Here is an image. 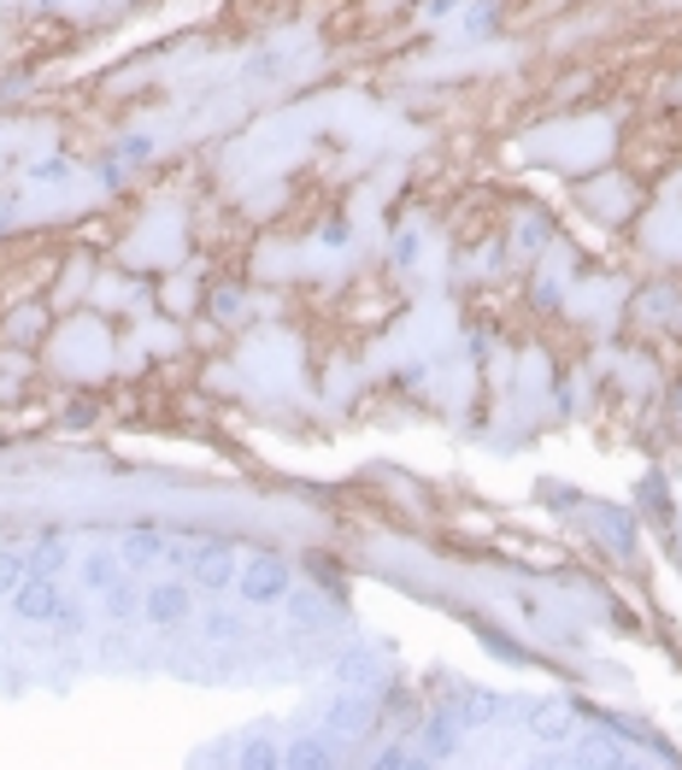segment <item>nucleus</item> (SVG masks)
Returning <instances> with one entry per match:
<instances>
[{
  "label": "nucleus",
  "mask_w": 682,
  "mask_h": 770,
  "mask_svg": "<svg viewBox=\"0 0 682 770\" xmlns=\"http://www.w3.org/2000/svg\"><path fill=\"white\" fill-rule=\"evenodd\" d=\"M424 741H430V752H436V759H448V752H453V741H459V724H453L448 712H436V717H430V729H424Z\"/></svg>",
  "instance_id": "obj_9"
},
{
  "label": "nucleus",
  "mask_w": 682,
  "mask_h": 770,
  "mask_svg": "<svg viewBox=\"0 0 682 770\" xmlns=\"http://www.w3.org/2000/svg\"><path fill=\"white\" fill-rule=\"evenodd\" d=\"M12 612H19L24 624H47V618H59L65 601H59L54 576H24V583L12 588Z\"/></svg>",
  "instance_id": "obj_2"
},
{
  "label": "nucleus",
  "mask_w": 682,
  "mask_h": 770,
  "mask_svg": "<svg viewBox=\"0 0 682 770\" xmlns=\"http://www.w3.org/2000/svg\"><path fill=\"white\" fill-rule=\"evenodd\" d=\"M318 242H323V248H348V242H353V224H348V218H330Z\"/></svg>",
  "instance_id": "obj_15"
},
{
  "label": "nucleus",
  "mask_w": 682,
  "mask_h": 770,
  "mask_svg": "<svg viewBox=\"0 0 682 770\" xmlns=\"http://www.w3.org/2000/svg\"><path fill=\"white\" fill-rule=\"evenodd\" d=\"M165 553H170V547H165L160 529H130V536H124V553H118V559H124L130 571H142V564H160Z\"/></svg>",
  "instance_id": "obj_5"
},
{
  "label": "nucleus",
  "mask_w": 682,
  "mask_h": 770,
  "mask_svg": "<svg viewBox=\"0 0 682 770\" xmlns=\"http://www.w3.org/2000/svg\"><path fill=\"white\" fill-rule=\"evenodd\" d=\"M453 7H459V0H424V12H430V19H448Z\"/></svg>",
  "instance_id": "obj_18"
},
{
  "label": "nucleus",
  "mask_w": 682,
  "mask_h": 770,
  "mask_svg": "<svg viewBox=\"0 0 682 770\" xmlns=\"http://www.w3.org/2000/svg\"><path fill=\"white\" fill-rule=\"evenodd\" d=\"M242 765H253V770H271V765H283V747H277V741H265V735H253V741L242 747Z\"/></svg>",
  "instance_id": "obj_11"
},
{
  "label": "nucleus",
  "mask_w": 682,
  "mask_h": 770,
  "mask_svg": "<svg viewBox=\"0 0 682 770\" xmlns=\"http://www.w3.org/2000/svg\"><path fill=\"white\" fill-rule=\"evenodd\" d=\"M107 606H112V618H135V588L112 583V588H107Z\"/></svg>",
  "instance_id": "obj_14"
},
{
  "label": "nucleus",
  "mask_w": 682,
  "mask_h": 770,
  "mask_svg": "<svg viewBox=\"0 0 682 770\" xmlns=\"http://www.w3.org/2000/svg\"><path fill=\"white\" fill-rule=\"evenodd\" d=\"M360 729H371V706H365V700H336L330 735H360Z\"/></svg>",
  "instance_id": "obj_8"
},
{
  "label": "nucleus",
  "mask_w": 682,
  "mask_h": 770,
  "mask_svg": "<svg viewBox=\"0 0 682 770\" xmlns=\"http://www.w3.org/2000/svg\"><path fill=\"white\" fill-rule=\"evenodd\" d=\"M395 260H400V265L418 260V235H400V242H395Z\"/></svg>",
  "instance_id": "obj_17"
},
{
  "label": "nucleus",
  "mask_w": 682,
  "mask_h": 770,
  "mask_svg": "<svg viewBox=\"0 0 682 770\" xmlns=\"http://www.w3.org/2000/svg\"><path fill=\"white\" fill-rule=\"evenodd\" d=\"M24 576H30V553H0V594H7V601Z\"/></svg>",
  "instance_id": "obj_12"
},
{
  "label": "nucleus",
  "mask_w": 682,
  "mask_h": 770,
  "mask_svg": "<svg viewBox=\"0 0 682 770\" xmlns=\"http://www.w3.org/2000/svg\"><path fill=\"white\" fill-rule=\"evenodd\" d=\"M65 564V541H42L36 553H30V576H54Z\"/></svg>",
  "instance_id": "obj_13"
},
{
  "label": "nucleus",
  "mask_w": 682,
  "mask_h": 770,
  "mask_svg": "<svg viewBox=\"0 0 682 770\" xmlns=\"http://www.w3.org/2000/svg\"><path fill=\"white\" fill-rule=\"evenodd\" d=\"M189 606H195L189 583H153L142 594V618H153V624H183V618H189Z\"/></svg>",
  "instance_id": "obj_3"
},
{
  "label": "nucleus",
  "mask_w": 682,
  "mask_h": 770,
  "mask_svg": "<svg viewBox=\"0 0 682 770\" xmlns=\"http://www.w3.org/2000/svg\"><path fill=\"white\" fill-rule=\"evenodd\" d=\"M118 564H124L118 553H89V559H82V588L107 594V588L118 583Z\"/></svg>",
  "instance_id": "obj_7"
},
{
  "label": "nucleus",
  "mask_w": 682,
  "mask_h": 770,
  "mask_svg": "<svg viewBox=\"0 0 682 770\" xmlns=\"http://www.w3.org/2000/svg\"><path fill=\"white\" fill-rule=\"evenodd\" d=\"M530 729L541 735V741H559V735H565V712H559L553 700H541V706L530 712Z\"/></svg>",
  "instance_id": "obj_10"
},
{
  "label": "nucleus",
  "mask_w": 682,
  "mask_h": 770,
  "mask_svg": "<svg viewBox=\"0 0 682 770\" xmlns=\"http://www.w3.org/2000/svg\"><path fill=\"white\" fill-rule=\"evenodd\" d=\"M207 636H212V641H235V636H242V624H235V618H212Z\"/></svg>",
  "instance_id": "obj_16"
},
{
  "label": "nucleus",
  "mask_w": 682,
  "mask_h": 770,
  "mask_svg": "<svg viewBox=\"0 0 682 770\" xmlns=\"http://www.w3.org/2000/svg\"><path fill=\"white\" fill-rule=\"evenodd\" d=\"M235 588H242V601H248V606L283 601V594H288V564H283V559H271V553L248 559V571H235Z\"/></svg>",
  "instance_id": "obj_1"
},
{
  "label": "nucleus",
  "mask_w": 682,
  "mask_h": 770,
  "mask_svg": "<svg viewBox=\"0 0 682 770\" xmlns=\"http://www.w3.org/2000/svg\"><path fill=\"white\" fill-rule=\"evenodd\" d=\"M330 759H336V752H330L323 735H300V741L283 747V765H300V770H318V765H330Z\"/></svg>",
  "instance_id": "obj_6"
},
{
  "label": "nucleus",
  "mask_w": 682,
  "mask_h": 770,
  "mask_svg": "<svg viewBox=\"0 0 682 770\" xmlns=\"http://www.w3.org/2000/svg\"><path fill=\"white\" fill-rule=\"evenodd\" d=\"M189 571H195V583L200 588H230L235 583V553H230V547H195V553H189Z\"/></svg>",
  "instance_id": "obj_4"
}]
</instances>
